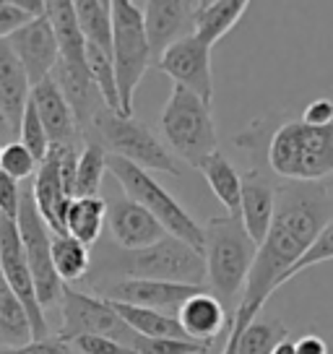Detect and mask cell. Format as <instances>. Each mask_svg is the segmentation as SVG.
Returning a JSON list of instances; mask_svg holds the SVG:
<instances>
[{"label": "cell", "mask_w": 333, "mask_h": 354, "mask_svg": "<svg viewBox=\"0 0 333 354\" xmlns=\"http://www.w3.org/2000/svg\"><path fill=\"white\" fill-rule=\"evenodd\" d=\"M6 42L13 50V55L19 57L32 86L53 76L57 63V39L47 16H39V19L23 24L21 29H16Z\"/></svg>", "instance_id": "obj_15"}, {"label": "cell", "mask_w": 333, "mask_h": 354, "mask_svg": "<svg viewBox=\"0 0 333 354\" xmlns=\"http://www.w3.org/2000/svg\"><path fill=\"white\" fill-rule=\"evenodd\" d=\"M53 266H55L57 279L70 287L78 281H86L91 268V253L84 243H78L70 234H53Z\"/></svg>", "instance_id": "obj_27"}, {"label": "cell", "mask_w": 333, "mask_h": 354, "mask_svg": "<svg viewBox=\"0 0 333 354\" xmlns=\"http://www.w3.org/2000/svg\"><path fill=\"white\" fill-rule=\"evenodd\" d=\"M274 211H276V185L260 169L245 172L242 193H240V221L256 245L266 240Z\"/></svg>", "instance_id": "obj_18"}, {"label": "cell", "mask_w": 333, "mask_h": 354, "mask_svg": "<svg viewBox=\"0 0 333 354\" xmlns=\"http://www.w3.org/2000/svg\"><path fill=\"white\" fill-rule=\"evenodd\" d=\"M0 354H78L73 346L57 336H45V339H34L23 344L19 349H0Z\"/></svg>", "instance_id": "obj_36"}, {"label": "cell", "mask_w": 333, "mask_h": 354, "mask_svg": "<svg viewBox=\"0 0 333 354\" xmlns=\"http://www.w3.org/2000/svg\"><path fill=\"white\" fill-rule=\"evenodd\" d=\"M107 159L110 154L104 146L94 138H84V146L78 151L76 180H73V198H97L102 180L107 175Z\"/></svg>", "instance_id": "obj_29"}, {"label": "cell", "mask_w": 333, "mask_h": 354, "mask_svg": "<svg viewBox=\"0 0 333 354\" xmlns=\"http://www.w3.org/2000/svg\"><path fill=\"white\" fill-rule=\"evenodd\" d=\"M16 227L21 234L23 253L32 268V281L34 292H37V302L42 310L60 308L63 299V281L57 279L55 266H53V232L47 230V224L42 221L39 211L34 206L32 188L21 190V203H19V214H16Z\"/></svg>", "instance_id": "obj_9"}, {"label": "cell", "mask_w": 333, "mask_h": 354, "mask_svg": "<svg viewBox=\"0 0 333 354\" xmlns=\"http://www.w3.org/2000/svg\"><path fill=\"white\" fill-rule=\"evenodd\" d=\"M34 342L32 315L0 274V349H19Z\"/></svg>", "instance_id": "obj_24"}, {"label": "cell", "mask_w": 333, "mask_h": 354, "mask_svg": "<svg viewBox=\"0 0 333 354\" xmlns=\"http://www.w3.org/2000/svg\"><path fill=\"white\" fill-rule=\"evenodd\" d=\"M37 167H39V162H37V159H34V156L29 154L19 141H11V144L3 146L0 172H6L11 180L21 183V180H26V177L37 175Z\"/></svg>", "instance_id": "obj_33"}, {"label": "cell", "mask_w": 333, "mask_h": 354, "mask_svg": "<svg viewBox=\"0 0 333 354\" xmlns=\"http://www.w3.org/2000/svg\"><path fill=\"white\" fill-rule=\"evenodd\" d=\"M29 102L45 128L50 146H84V136L76 122V115L53 78L34 84Z\"/></svg>", "instance_id": "obj_17"}, {"label": "cell", "mask_w": 333, "mask_h": 354, "mask_svg": "<svg viewBox=\"0 0 333 354\" xmlns=\"http://www.w3.org/2000/svg\"><path fill=\"white\" fill-rule=\"evenodd\" d=\"M274 354H294V342H281L276 346V349H274Z\"/></svg>", "instance_id": "obj_43"}, {"label": "cell", "mask_w": 333, "mask_h": 354, "mask_svg": "<svg viewBox=\"0 0 333 354\" xmlns=\"http://www.w3.org/2000/svg\"><path fill=\"white\" fill-rule=\"evenodd\" d=\"M209 344L185 342V339H146L138 336L133 344L135 354H209Z\"/></svg>", "instance_id": "obj_34"}, {"label": "cell", "mask_w": 333, "mask_h": 354, "mask_svg": "<svg viewBox=\"0 0 333 354\" xmlns=\"http://www.w3.org/2000/svg\"><path fill=\"white\" fill-rule=\"evenodd\" d=\"M0 162H3V146H0Z\"/></svg>", "instance_id": "obj_44"}, {"label": "cell", "mask_w": 333, "mask_h": 354, "mask_svg": "<svg viewBox=\"0 0 333 354\" xmlns=\"http://www.w3.org/2000/svg\"><path fill=\"white\" fill-rule=\"evenodd\" d=\"M222 354H237V336H232L229 331H227V339H224Z\"/></svg>", "instance_id": "obj_42"}, {"label": "cell", "mask_w": 333, "mask_h": 354, "mask_svg": "<svg viewBox=\"0 0 333 354\" xmlns=\"http://www.w3.org/2000/svg\"><path fill=\"white\" fill-rule=\"evenodd\" d=\"M32 198L42 221L47 224V230L53 234L66 232V211L68 203H70V196L66 193V185H63L60 167H57V154L53 146H50V154L37 167Z\"/></svg>", "instance_id": "obj_19"}, {"label": "cell", "mask_w": 333, "mask_h": 354, "mask_svg": "<svg viewBox=\"0 0 333 354\" xmlns=\"http://www.w3.org/2000/svg\"><path fill=\"white\" fill-rule=\"evenodd\" d=\"M73 11L86 44L112 55V0H76Z\"/></svg>", "instance_id": "obj_28"}, {"label": "cell", "mask_w": 333, "mask_h": 354, "mask_svg": "<svg viewBox=\"0 0 333 354\" xmlns=\"http://www.w3.org/2000/svg\"><path fill=\"white\" fill-rule=\"evenodd\" d=\"M247 0H211V3H196L193 13V37L203 44H213L224 39L234 29L247 11Z\"/></svg>", "instance_id": "obj_22"}, {"label": "cell", "mask_w": 333, "mask_h": 354, "mask_svg": "<svg viewBox=\"0 0 333 354\" xmlns=\"http://www.w3.org/2000/svg\"><path fill=\"white\" fill-rule=\"evenodd\" d=\"M55 336L63 342H70L76 336H107L128 349H133L135 339H138V333L131 326H125V321L112 310L107 299L78 292L73 287H63L60 328Z\"/></svg>", "instance_id": "obj_10"}, {"label": "cell", "mask_w": 333, "mask_h": 354, "mask_svg": "<svg viewBox=\"0 0 333 354\" xmlns=\"http://www.w3.org/2000/svg\"><path fill=\"white\" fill-rule=\"evenodd\" d=\"M206 287H190V284H175V281H151V279H120L107 287L97 289V297L133 308L156 310V313H178L190 297H196Z\"/></svg>", "instance_id": "obj_13"}, {"label": "cell", "mask_w": 333, "mask_h": 354, "mask_svg": "<svg viewBox=\"0 0 333 354\" xmlns=\"http://www.w3.org/2000/svg\"><path fill=\"white\" fill-rule=\"evenodd\" d=\"M107 219V201L97 198H70L66 211V234L76 237L78 243L97 245Z\"/></svg>", "instance_id": "obj_25"}, {"label": "cell", "mask_w": 333, "mask_h": 354, "mask_svg": "<svg viewBox=\"0 0 333 354\" xmlns=\"http://www.w3.org/2000/svg\"><path fill=\"white\" fill-rule=\"evenodd\" d=\"M84 138H94L104 146L110 156H120L146 172H164L180 175V165L175 154L166 149L146 122L135 118H122L117 112L99 107Z\"/></svg>", "instance_id": "obj_5"}, {"label": "cell", "mask_w": 333, "mask_h": 354, "mask_svg": "<svg viewBox=\"0 0 333 354\" xmlns=\"http://www.w3.org/2000/svg\"><path fill=\"white\" fill-rule=\"evenodd\" d=\"M68 344H70L78 354H135L133 349L112 342L107 336H76V339H70Z\"/></svg>", "instance_id": "obj_35"}, {"label": "cell", "mask_w": 333, "mask_h": 354, "mask_svg": "<svg viewBox=\"0 0 333 354\" xmlns=\"http://www.w3.org/2000/svg\"><path fill=\"white\" fill-rule=\"evenodd\" d=\"M268 167L284 180L310 183L333 177V125L312 128L302 120L278 125L268 144Z\"/></svg>", "instance_id": "obj_4"}, {"label": "cell", "mask_w": 333, "mask_h": 354, "mask_svg": "<svg viewBox=\"0 0 333 354\" xmlns=\"http://www.w3.org/2000/svg\"><path fill=\"white\" fill-rule=\"evenodd\" d=\"M19 203H21V185L11 180L6 172H0V216L16 219Z\"/></svg>", "instance_id": "obj_37"}, {"label": "cell", "mask_w": 333, "mask_h": 354, "mask_svg": "<svg viewBox=\"0 0 333 354\" xmlns=\"http://www.w3.org/2000/svg\"><path fill=\"white\" fill-rule=\"evenodd\" d=\"M144 32L151 53V63H159L169 44L193 34V13L196 3L188 0H146L141 3Z\"/></svg>", "instance_id": "obj_14"}, {"label": "cell", "mask_w": 333, "mask_h": 354, "mask_svg": "<svg viewBox=\"0 0 333 354\" xmlns=\"http://www.w3.org/2000/svg\"><path fill=\"white\" fill-rule=\"evenodd\" d=\"M32 21V16H26L21 8L13 6V0H0V42L8 39L16 29H21L23 24Z\"/></svg>", "instance_id": "obj_38"}, {"label": "cell", "mask_w": 333, "mask_h": 354, "mask_svg": "<svg viewBox=\"0 0 333 354\" xmlns=\"http://www.w3.org/2000/svg\"><path fill=\"white\" fill-rule=\"evenodd\" d=\"M120 279H151L203 287L206 263L198 250L169 234L144 250H120L115 245H99L97 255H91L86 281L94 289H102Z\"/></svg>", "instance_id": "obj_2"}, {"label": "cell", "mask_w": 333, "mask_h": 354, "mask_svg": "<svg viewBox=\"0 0 333 354\" xmlns=\"http://www.w3.org/2000/svg\"><path fill=\"white\" fill-rule=\"evenodd\" d=\"M32 84L26 78V71L21 68L19 57L13 55L8 42H0V115L8 120L13 131H19L21 115L29 104Z\"/></svg>", "instance_id": "obj_21"}, {"label": "cell", "mask_w": 333, "mask_h": 354, "mask_svg": "<svg viewBox=\"0 0 333 354\" xmlns=\"http://www.w3.org/2000/svg\"><path fill=\"white\" fill-rule=\"evenodd\" d=\"M11 133H13V128L8 125V120L0 115V146L11 144Z\"/></svg>", "instance_id": "obj_41"}, {"label": "cell", "mask_w": 333, "mask_h": 354, "mask_svg": "<svg viewBox=\"0 0 333 354\" xmlns=\"http://www.w3.org/2000/svg\"><path fill=\"white\" fill-rule=\"evenodd\" d=\"M110 305L125 321V326H131L138 336H146V339H185V342H190L185 331H182V326H180L178 315L133 308V305H120V302H110Z\"/></svg>", "instance_id": "obj_26"}, {"label": "cell", "mask_w": 333, "mask_h": 354, "mask_svg": "<svg viewBox=\"0 0 333 354\" xmlns=\"http://www.w3.org/2000/svg\"><path fill=\"white\" fill-rule=\"evenodd\" d=\"M178 321L190 342L213 346V342H216L224 331H229L232 318L227 315V310H224L222 302L213 297L209 289H203V292H198L196 297H190L188 302L178 310Z\"/></svg>", "instance_id": "obj_20"}, {"label": "cell", "mask_w": 333, "mask_h": 354, "mask_svg": "<svg viewBox=\"0 0 333 354\" xmlns=\"http://www.w3.org/2000/svg\"><path fill=\"white\" fill-rule=\"evenodd\" d=\"M19 136H21V141L19 144L29 151V154L37 159V162H42L47 154H50V138H47L45 128H42V122L37 118V112H34L32 102L26 104V110L21 115V122H19Z\"/></svg>", "instance_id": "obj_32"}, {"label": "cell", "mask_w": 333, "mask_h": 354, "mask_svg": "<svg viewBox=\"0 0 333 354\" xmlns=\"http://www.w3.org/2000/svg\"><path fill=\"white\" fill-rule=\"evenodd\" d=\"M333 219V198L323 185L289 183L276 190V211L266 240L258 245L247 284L229 323V333H240L260 315L268 297L284 287V277L323 227Z\"/></svg>", "instance_id": "obj_1"}, {"label": "cell", "mask_w": 333, "mask_h": 354, "mask_svg": "<svg viewBox=\"0 0 333 354\" xmlns=\"http://www.w3.org/2000/svg\"><path fill=\"white\" fill-rule=\"evenodd\" d=\"M156 68L175 81V86L188 88L198 100L211 104L213 100V71H211V47L196 39L193 34L169 44L164 55L159 57Z\"/></svg>", "instance_id": "obj_12"}, {"label": "cell", "mask_w": 333, "mask_h": 354, "mask_svg": "<svg viewBox=\"0 0 333 354\" xmlns=\"http://www.w3.org/2000/svg\"><path fill=\"white\" fill-rule=\"evenodd\" d=\"M294 354H328V344L323 342L321 336H302L300 342L294 344Z\"/></svg>", "instance_id": "obj_40"}, {"label": "cell", "mask_w": 333, "mask_h": 354, "mask_svg": "<svg viewBox=\"0 0 333 354\" xmlns=\"http://www.w3.org/2000/svg\"><path fill=\"white\" fill-rule=\"evenodd\" d=\"M302 122L312 128H325L333 125V102L331 100H315L310 102L302 112Z\"/></svg>", "instance_id": "obj_39"}, {"label": "cell", "mask_w": 333, "mask_h": 354, "mask_svg": "<svg viewBox=\"0 0 333 354\" xmlns=\"http://www.w3.org/2000/svg\"><path fill=\"white\" fill-rule=\"evenodd\" d=\"M325 261H333V219L318 232V237L310 243V248L294 261V266L289 268L287 277H284V284L292 281L294 277H300L302 271H307V268H312V266L318 263H325Z\"/></svg>", "instance_id": "obj_31"}, {"label": "cell", "mask_w": 333, "mask_h": 354, "mask_svg": "<svg viewBox=\"0 0 333 354\" xmlns=\"http://www.w3.org/2000/svg\"><path fill=\"white\" fill-rule=\"evenodd\" d=\"M107 172L122 185L125 198L144 206L164 227V232L169 237H178V240H182L185 245H190L193 250H198L203 255V227L190 216L185 206L162 183H156L146 169L125 162L120 156L107 159Z\"/></svg>", "instance_id": "obj_6"}, {"label": "cell", "mask_w": 333, "mask_h": 354, "mask_svg": "<svg viewBox=\"0 0 333 354\" xmlns=\"http://www.w3.org/2000/svg\"><path fill=\"white\" fill-rule=\"evenodd\" d=\"M112 66L120 97V115L133 118L135 88L151 66V53L146 42L141 8L131 0H112Z\"/></svg>", "instance_id": "obj_8"}, {"label": "cell", "mask_w": 333, "mask_h": 354, "mask_svg": "<svg viewBox=\"0 0 333 354\" xmlns=\"http://www.w3.org/2000/svg\"><path fill=\"white\" fill-rule=\"evenodd\" d=\"M237 336V354H274L281 342H287V326L276 318H253Z\"/></svg>", "instance_id": "obj_30"}, {"label": "cell", "mask_w": 333, "mask_h": 354, "mask_svg": "<svg viewBox=\"0 0 333 354\" xmlns=\"http://www.w3.org/2000/svg\"><path fill=\"white\" fill-rule=\"evenodd\" d=\"M258 245L245 232L237 216H213L203 230V263H206V284L211 295L224 305L232 318L237 308V295L242 297L247 274L256 261Z\"/></svg>", "instance_id": "obj_3"}, {"label": "cell", "mask_w": 333, "mask_h": 354, "mask_svg": "<svg viewBox=\"0 0 333 354\" xmlns=\"http://www.w3.org/2000/svg\"><path fill=\"white\" fill-rule=\"evenodd\" d=\"M162 131L175 159L198 167L206 156L219 151V131L211 115V104L190 94L188 88L175 86L164 110H162Z\"/></svg>", "instance_id": "obj_7"}, {"label": "cell", "mask_w": 333, "mask_h": 354, "mask_svg": "<svg viewBox=\"0 0 333 354\" xmlns=\"http://www.w3.org/2000/svg\"><path fill=\"white\" fill-rule=\"evenodd\" d=\"M0 274L6 279V284L13 289V295L23 302V308L29 310L34 339L50 336V323H47L45 310L37 302L32 268H29V261L23 253V243L19 227H16V219H6V216H0Z\"/></svg>", "instance_id": "obj_11"}, {"label": "cell", "mask_w": 333, "mask_h": 354, "mask_svg": "<svg viewBox=\"0 0 333 354\" xmlns=\"http://www.w3.org/2000/svg\"><path fill=\"white\" fill-rule=\"evenodd\" d=\"M200 175L206 177L211 193L219 198L229 216L240 219V193H242V177L232 167V162L222 154V151H213L211 156H206L198 165Z\"/></svg>", "instance_id": "obj_23"}, {"label": "cell", "mask_w": 333, "mask_h": 354, "mask_svg": "<svg viewBox=\"0 0 333 354\" xmlns=\"http://www.w3.org/2000/svg\"><path fill=\"white\" fill-rule=\"evenodd\" d=\"M107 230H110L112 245L120 250H144L159 240H164V227L131 198H117L107 203Z\"/></svg>", "instance_id": "obj_16"}]
</instances>
